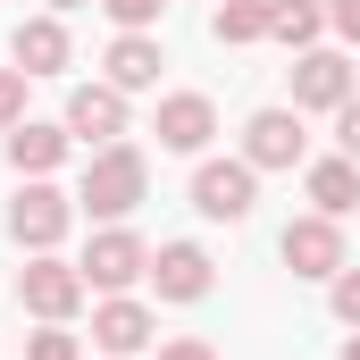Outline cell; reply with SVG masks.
Instances as JSON below:
<instances>
[{"label": "cell", "instance_id": "obj_1", "mask_svg": "<svg viewBox=\"0 0 360 360\" xmlns=\"http://www.w3.org/2000/svg\"><path fill=\"white\" fill-rule=\"evenodd\" d=\"M143 193H151V160H143L134 143H101V151L84 160L76 210H92V218H109V226H117V218H126V210H134Z\"/></svg>", "mask_w": 360, "mask_h": 360}, {"label": "cell", "instance_id": "obj_2", "mask_svg": "<svg viewBox=\"0 0 360 360\" xmlns=\"http://www.w3.org/2000/svg\"><path fill=\"white\" fill-rule=\"evenodd\" d=\"M84 293H92L84 269H76V260H59V252H34V260L17 269V302H25L42 327H68V319L84 310Z\"/></svg>", "mask_w": 360, "mask_h": 360}, {"label": "cell", "instance_id": "obj_3", "mask_svg": "<svg viewBox=\"0 0 360 360\" xmlns=\"http://www.w3.org/2000/svg\"><path fill=\"white\" fill-rule=\"evenodd\" d=\"M68 226H76V193H59V184H42V176L8 201V235H17L25 252H59Z\"/></svg>", "mask_w": 360, "mask_h": 360}, {"label": "cell", "instance_id": "obj_4", "mask_svg": "<svg viewBox=\"0 0 360 360\" xmlns=\"http://www.w3.org/2000/svg\"><path fill=\"white\" fill-rule=\"evenodd\" d=\"M252 201H260V168L252 160H201L193 168V210L201 218L235 226V218H252Z\"/></svg>", "mask_w": 360, "mask_h": 360}, {"label": "cell", "instance_id": "obj_5", "mask_svg": "<svg viewBox=\"0 0 360 360\" xmlns=\"http://www.w3.org/2000/svg\"><path fill=\"white\" fill-rule=\"evenodd\" d=\"M76 269H84V285H101V293H126L134 276H151V243L117 218V226H101V235L84 243V260H76Z\"/></svg>", "mask_w": 360, "mask_h": 360}, {"label": "cell", "instance_id": "obj_6", "mask_svg": "<svg viewBox=\"0 0 360 360\" xmlns=\"http://www.w3.org/2000/svg\"><path fill=\"white\" fill-rule=\"evenodd\" d=\"M276 252H285L293 276H335L344 269V226H335L327 210H310V218H293V226L276 235Z\"/></svg>", "mask_w": 360, "mask_h": 360}, {"label": "cell", "instance_id": "obj_7", "mask_svg": "<svg viewBox=\"0 0 360 360\" xmlns=\"http://www.w3.org/2000/svg\"><path fill=\"white\" fill-rule=\"evenodd\" d=\"M92 344H101L109 360H134V352L160 344V327H151V310H143L134 293H109V302L92 310Z\"/></svg>", "mask_w": 360, "mask_h": 360}, {"label": "cell", "instance_id": "obj_8", "mask_svg": "<svg viewBox=\"0 0 360 360\" xmlns=\"http://www.w3.org/2000/svg\"><path fill=\"white\" fill-rule=\"evenodd\" d=\"M151 134H160V151H210V134H218V101H210V92H168L160 117H151Z\"/></svg>", "mask_w": 360, "mask_h": 360}, {"label": "cell", "instance_id": "obj_9", "mask_svg": "<svg viewBox=\"0 0 360 360\" xmlns=\"http://www.w3.org/2000/svg\"><path fill=\"white\" fill-rule=\"evenodd\" d=\"M302 151H310L302 109H260V117L243 126V160H252V168H302Z\"/></svg>", "mask_w": 360, "mask_h": 360}, {"label": "cell", "instance_id": "obj_10", "mask_svg": "<svg viewBox=\"0 0 360 360\" xmlns=\"http://www.w3.org/2000/svg\"><path fill=\"white\" fill-rule=\"evenodd\" d=\"M59 126H68V134H84L92 151H101V143H126V92H117V84H76Z\"/></svg>", "mask_w": 360, "mask_h": 360}, {"label": "cell", "instance_id": "obj_11", "mask_svg": "<svg viewBox=\"0 0 360 360\" xmlns=\"http://www.w3.org/2000/svg\"><path fill=\"white\" fill-rule=\"evenodd\" d=\"M151 285H160V302H201L218 285V269H210L201 243H160L151 252Z\"/></svg>", "mask_w": 360, "mask_h": 360}, {"label": "cell", "instance_id": "obj_12", "mask_svg": "<svg viewBox=\"0 0 360 360\" xmlns=\"http://www.w3.org/2000/svg\"><path fill=\"white\" fill-rule=\"evenodd\" d=\"M344 101H352L344 51H302L293 59V109H344Z\"/></svg>", "mask_w": 360, "mask_h": 360}, {"label": "cell", "instance_id": "obj_13", "mask_svg": "<svg viewBox=\"0 0 360 360\" xmlns=\"http://www.w3.org/2000/svg\"><path fill=\"white\" fill-rule=\"evenodd\" d=\"M68 126H51V117H25V126H8V168L17 176H51L59 160H68Z\"/></svg>", "mask_w": 360, "mask_h": 360}, {"label": "cell", "instance_id": "obj_14", "mask_svg": "<svg viewBox=\"0 0 360 360\" xmlns=\"http://www.w3.org/2000/svg\"><path fill=\"white\" fill-rule=\"evenodd\" d=\"M8 59H17L25 76H59V68H68V25H59V17H25V25L8 34Z\"/></svg>", "mask_w": 360, "mask_h": 360}, {"label": "cell", "instance_id": "obj_15", "mask_svg": "<svg viewBox=\"0 0 360 360\" xmlns=\"http://www.w3.org/2000/svg\"><path fill=\"white\" fill-rule=\"evenodd\" d=\"M109 84L117 92H151L160 84V42L151 34H117L109 42Z\"/></svg>", "mask_w": 360, "mask_h": 360}, {"label": "cell", "instance_id": "obj_16", "mask_svg": "<svg viewBox=\"0 0 360 360\" xmlns=\"http://www.w3.org/2000/svg\"><path fill=\"white\" fill-rule=\"evenodd\" d=\"M319 34H327V0H269V42L319 51Z\"/></svg>", "mask_w": 360, "mask_h": 360}, {"label": "cell", "instance_id": "obj_17", "mask_svg": "<svg viewBox=\"0 0 360 360\" xmlns=\"http://www.w3.org/2000/svg\"><path fill=\"white\" fill-rule=\"evenodd\" d=\"M310 201H319L327 218L360 210V160H344V151H335V160H319V168H310Z\"/></svg>", "mask_w": 360, "mask_h": 360}, {"label": "cell", "instance_id": "obj_18", "mask_svg": "<svg viewBox=\"0 0 360 360\" xmlns=\"http://www.w3.org/2000/svg\"><path fill=\"white\" fill-rule=\"evenodd\" d=\"M210 34L218 42H269V0H226L210 17Z\"/></svg>", "mask_w": 360, "mask_h": 360}, {"label": "cell", "instance_id": "obj_19", "mask_svg": "<svg viewBox=\"0 0 360 360\" xmlns=\"http://www.w3.org/2000/svg\"><path fill=\"white\" fill-rule=\"evenodd\" d=\"M25 84H34L25 68H0V134H8V126H25Z\"/></svg>", "mask_w": 360, "mask_h": 360}, {"label": "cell", "instance_id": "obj_20", "mask_svg": "<svg viewBox=\"0 0 360 360\" xmlns=\"http://www.w3.org/2000/svg\"><path fill=\"white\" fill-rule=\"evenodd\" d=\"M327 293H335V319L360 327V269H335V276H327Z\"/></svg>", "mask_w": 360, "mask_h": 360}, {"label": "cell", "instance_id": "obj_21", "mask_svg": "<svg viewBox=\"0 0 360 360\" xmlns=\"http://www.w3.org/2000/svg\"><path fill=\"white\" fill-rule=\"evenodd\" d=\"M101 8H109L126 34H143V25H160V8H168V0H101Z\"/></svg>", "mask_w": 360, "mask_h": 360}, {"label": "cell", "instance_id": "obj_22", "mask_svg": "<svg viewBox=\"0 0 360 360\" xmlns=\"http://www.w3.org/2000/svg\"><path fill=\"white\" fill-rule=\"evenodd\" d=\"M25 360H84V352H76V335H68V327H42V335L25 344Z\"/></svg>", "mask_w": 360, "mask_h": 360}, {"label": "cell", "instance_id": "obj_23", "mask_svg": "<svg viewBox=\"0 0 360 360\" xmlns=\"http://www.w3.org/2000/svg\"><path fill=\"white\" fill-rule=\"evenodd\" d=\"M335 143H344V160H360V92L335 109Z\"/></svg>", "mask_w": 360, "mask_h": 360}, {"label": "cell", "instance_id": "obj_24", "mask_svg": "<svg viewBox=\"0 0 360 360\" xmlns=\"http://www.w3.org/2000/svg\"><path fill=\"white\" fill-rule=\"evenodd\" d=\"M327 25H335L344 42H360V0H327Z\"/></svg>", "mask_w": 360, "mask_h": 360}, {"label": "cell", "instance_id": "obj_25", "mask_svg": "<svg viewBox=\"0 0 360 360\" xmlns=\"http://www.w3.org/2000/svg\"><path fill=\"white\" fill-rule=\"evenodd\" d=\"M160 360H218V352H210L201 335H168V344H160Z\"/></svg>", "mask_w": 360, "mask_h": 360}, {"label": "cell", "instance_id": "obj_26", "mask_svg": "<svg viewBox=\"0 0 360 360\" xmlns=\"http://www.w3.org/2000/svg\"><path fill=\"white\" fill-rule=\"evenodd\" d=\"M344 360H360V335H344Z\"/></svg>", "mask_w": 360, "mask_h": 360}, {"label": "cell", "instance_id": "obj_27", "mask_svg": "<svg viewBox=\"0 0 360 360\" xmlns=\"http://www.w3.org/2000/svg\"><path fill=\"white\" fill-rule=\"evenodd\" d=\"M59 8H84V0H51V17H59Z\"/></svg>", "mask_w": 360, "mask_h": 360}, {"label": "cell", "instance_id": "obj_28", "mask_svg": "<svg viewBox=\"0 0 360 360\" xmlns=\"http://www.w3.org/2000/svg\"><path fill=\"white\" fill-rule=\"evenodd\" d=\"M101 360H109V352H101Z\"/></svg>", "mask_w": 360, "mask_h": 360}]
</instances>
